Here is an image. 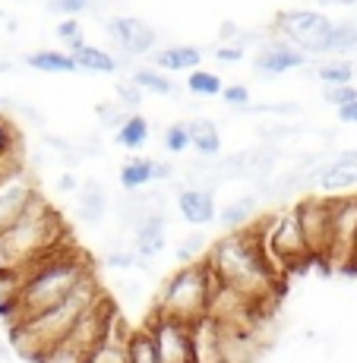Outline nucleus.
Segmentation results:
<instances>
[{
	"label": "nucleus",
	"instance_id": "2eb2a0df",
	"mask_svg": "<svg viewBox=\"0 0 357 363\" xmlns=\"http://www.w3.org/2000/svg\"><path fill=\"white\" fill-rule=\"evenodd\" d=\"M177 208L184 215L187 225H209L215 221V193L212 186H187V190L177 193Z\"/></svg>",
	"mask_w": 357,
	"mask_h": 363
},
{
	"label": "nucleus",
	"instance_id": "f3484780",
	"mask_svg": "<svg viewBox=\"0 0 357 363\" xmlns=\"http://www.w3.org/2000/svg\"><path fill=\"white\" fill-rule=\"evenodd\" d=\"M70 57H73L76 69H86V73H114V69H117L114 54H108L104 48L86 45L82 38L70 45Z\"/></svg>",
	"mask_w": 357,
	"mask_h": 363
},
{
	"label": "nucleus",
	"instance_id": "6e6552de",
	"mask_svg": "<svg viewBox=\"0 0 357 363\" xmlns=\"http://www.w3.org/2000/svg\"><path fill=\"white\" fill-rule=\"evenodd\" d=\"M323 265L339 272L357 269V196H332L329 250Z\"/></svg>",
	"mask_w": 357,
	"mask_h": 363
},
{
	"label": "nucleus",
	"instance_id": "dca6fc26",
	"mask_svg": "<svg viewBox=\"0 0 357 363\" xmlns=\"http://www.w3.org/2000/svg\"><path fill=\"white\" fill-rule=\"evenodd\" d=\"M317 184L326 193H341V190L357 186V152H345L335 162L323 164L317 174Z\"/></svg>",
	"mask_w": 357,
	"mask_h": 363
},
{
	"label": "nucleus",
	"instance_id": "4be33fe9",
	"mask_svg": "<svg viewBox=\"0 0 357 363\" xmlns=\"http://www.w3.org/2000/svg\"><path fill=\"white\" fill-rule=\"evenodd\" d=\"M104 208H108V190H104L98 180H86L79 190V215L82 221L95 225L104 218Z\"/></svg>",
	"mask_w": 357,
	"mask_h": 363
},
{
	"label": "nucleus",
	"instance_id": "1a4fd4ad",
	"mask_svg": "<svg viewBox=\"0 0 357 363\" xmlns=\"http://www.w3.org/2000/svg\"><path fill=\"white\" fill-rule=\"evenodd\" d=\"M275 29L300 54H326L329 35H332V19L317 10H291L275 19Z\"/></svg>",
	"mask_w": 357,
	"mask_h": 363
},
{
	"label": "nucleus",
	"instance_id": "49530a36",
	"mask_svg": "<svg viewBox=\"0 0 357 363\" xmlns=\"http://www.w3.org/2000/svg\"><path fill=\"white\" fill-rule=\"evenodd\" d=\"M319 6H354L357 0H317Z\"/></svg>",
	"mask_w": 357,
	"mask_h": 363
},
{
	"label": "nucleus",
	"instance_id": "37998d69",
	"mask_svg": "<svg viewBox=\"0 0 357 363\" xmlns=\"http://www.w3.org/2000/svg\"><path fill=\"white\" fill-rule=\"evenodd\" d=\"M339 121L341 123H357V101L345 104V108H339Z\"/></svg>",
	"mask_w": 357,
	"mask_h": 363
},
{
	"label": "nucleus",
	"instance_id": "6ab92c4d",
	"mask_svg": "<svg viewBox=\"0 0 357 363\" xmlns=\"http://www.w3.org/2000/svg\"><path fill=\"white\" fill-rule=\"evenodd\" d=\"M193 363H225L219 347V335L209 319L193 325Z\"/></svg>",
	"mask_w": 357,
	"mask_h": 363
},
{
	"label": "nucleus",
	"instance_id": "e433bc0d",
	"mask_svg": "<svg viewBox=\"0 0 357 363\" xmlns=\"http://www.w3.org/2000/svg\"><path fill=\"white\" fill-rule=\"evenodd\" d=\"M221 99H225L228 104H237V108H247L250 92H247V86H225L221 89Z\"/></svg>",
	"mask_w": 357,
	"mask_h": 363
},
{
	"label": "nucleus",
	"instance_id": "de8ad7c7",
	"mask_svg": "<svg viewBox=\"0 0 357 363\" xmlns=\"http://www.w3.org/2000/svg\"><path fill=\"white\" fill-rule=\"evenodd\" d=\"M0 69H6V64H4V60H0Z\"/></svg>",
	"mask_w": 357,
	"mask_h": 363
},
{
	"label": "nucleus",
	"instance_id": "20e7f679",
	"mask_svg": "<svg viewBox=\"0 0 357 363\" xmlns=\"http://www.w3.org/2000/svg\"><path fill=\"white\" fill-rule=\"evenodd\" d=\"M67 240L70 237H67L60 212H54V208L38 196L35 206L10 228V231L0 234V272L23 269V265L54 253L57 247H64Z\"/></svg>",
	"mask_w": 357,
	"mask_h": 363
},
{
	"label": "nucleus",
	"instance_id": "393cba45",
	"mask_svg": "<svg viewBox=\"0 0 357 363\" xmlns=\"http://www.w3.org/2000/svg\"><path fill=\"white\" fill-rule=\"evenodd\" d=\"M127 363H158L155 345L149 338V329H133L127 335Z\"/></svg>",
	"mask_w": 357,
	"mask_h": 363
},
{
	"label": "nucleus",
	"instance_id": "cd10ccee",
	"mask_svg": "<svg viewBox=\"0 0 357 363\" xmlns=\"http://www.w3.org/2000/svg\"><path fill=\"white\" fill-rule=\"evenodd\" d=\"M133 86L143 89V92H155V95H171L174 92L171 79H167L162 69H149V67H143V69L133 73Z\"/></svg>",
	"mask_w": 357,
	"mask_h": 363
},
{
	"label": "nucleus",
	"instance_id": "ea45409f",
	"mask_svg": "<svg viewBox=\"0 0 357 363\" xmlns=\"http://www.w3.org/2000/svg\"><path fill=\"white\" fill-rule=\"evenodd\" d=\"M89 6V0H51V10H57V13H82Z\"/></svg>",
	"mask_w": 357,
	"mask_h": 363
},
{
	"label": "nucleus",
	"instance_id": "5701e85b",
	"mask_svg": "<svg viewBox=\"0 0 357 363\" xmlns=\"http://www.w3.org/2000/svg\"><path fill=\"white\" fill-rule=\"evenodd\" d=\"M187 133H190V145L199 155H219L221 152V136H219V127H215L212 121H206V117H199V121H190L187 123Z\"/></svg>",
	"mask_w": 357,
	"mask_h": 363
},
{
	"label": "nucleus",
	"instance_id": "c85d7f7f",
	"mask_svg": "<svg viewBox=\"0 0 357 363\" xmlns=\"http://www.w3.org/2000/svg\"><path fill=\"white\" fill-rule=\"evenodd\" d=\"M187 89L196 95V99H215V95H221V79L215 73H209V69H193L190 76H187Z\"/></svg>",
	"mask_w": 357,
	"mask_h": 363
},
{
	"label": "nucleus",
	"instance_id": "39448f33",
	"mask_svg": "<svg viewBox=\"0 0 357 363\" xmlns=\"http://www.w3.org/2000/svg\"><path fill=\"white\" fill-rule=\"evenodd\" d=\"M212 288H215V278L206 262L184 265V269H177L165 281L162 294L155 300V316L174 319V323H184V325L202 323L209 310Z\"/></svg>",
	"mask_w": 357,
	"mask_h": 363
},
{
	"label": "nucleus",
	"instance_id": "58836bf2",
	"mask_svg": "<svg viewBox=\"0 0 357 363\" xmlns=\"http://www.w3.org/2000/svg\"><path fill=\"white\" fill-rule=\"evenodd\" d=\"M215 57H219L221 64H237V60L243 57V45H221L219 51H215Z\"/></svg>",
	"mask_w": 357,
	"mask_h": 363
},
{
	"label": "nucleus",
	"instance_id": "aec40b11",
	"mask_svg": "<svg viewBox=\"0 0 357 363\" xmlns=\"http://www.w3.org/2000/svg\"><path fill=\"white\" fill-rule=\"evenodd\" d=\"M215 218L221 221V228L231 231H243L256 221V196H241V199H231L225 208H221Z\"/></svg>",
	"mask_w": 357,
	"mask_h": 363
},
{
	"label": "nucleus",
	"instance_id": "423d86ee",
	"mask_svg": "<svg viewBox=\"0 0 357 363\" xmlns=\"http://www.w3.org/2000/svg\"><path fill=\"white\" fill-rule=\"evenodd\" d=\"M117 319H121V313L114 310L108 294H101L76 319V325L67 332V338L60 341L54 351H48L38 363H86L98 347L104 345V338H108L111 329L117 325Z\"/></svg>",
	"mask_w": 357,
	"mask_h": 363
},
{
	"label": "nucleus",
	"instance_id": "473e14b6",
	"mask_svg": "<svg viewBox=\"0 0 357 363\" xmlns=\"http://www.w3.org/2000/svg\"><path fill=\"white\" fill-rule=\"evenodd\" d=\"M165 149L180 155V152L190 149V133H187V123H171L165 130Z\"/></svg>",
	"mask_w": 357,
	"mask_h": 363
},
{
	"label": "nucleus",
	"instance_id": "f704fd0d",
	"mask_svg": "<svg viewBox=\"0 0 357 363\" xmlns=\"http://www.w3.org/2000/svg\"><path fill=\"white\" fill-rule=\"evenodd\" d=\"M326 101H332V104H339V108H345V104L357 101V89H354V86H329Z\"/></svg>",
	"mask_w": 357,
	"mask_h": 363
},
{
	"label": "nucleus",
	"instance_id": "4468645a",
	"mask_svg": "<svg viewBox=\"0 0 357 363\" xmlns=\"http://www.w3.org/2000/svg\"><path fill=\"white\" fill-rule=\"evenodd\" d=\"M307 60V54H300L297 48H291L288 41H269V45L263 48L260 54H256V73L265 76V79H272V76H282L288 73V69L300 67Z\"/></svg>",
	"mask_w": 357,
	"mask_h": 363
},
{
	"label": "nucleus",
	"instance_id": "412c9836",
	"mask_svg": "<svg viewBox=\"0 0 357 363\" xmlns=\"http://www.w3.org/2000/svg\"><path fill=\"white\" fill-rule=\"evenodd\" d=\"M127 325H123V316L117 319V325L111 329V335L104 338V345L89 357L86 363H127Z\"/></svg>",
	"mask_w": 357,
	"mask_h": 363
},
{
	"label": "nucleus",
	"instance_id": "a18cd8bd",
	"mask_svg": "<svg viewBox=\"0 0 357 363\" xmlns=\"http://www.w3.org/2000/svg\"><path fill=\"white\" fill-rule=\"evenodd\" d=\"M57 186H60V190H67V193H70V190H76V177H73V174H64Z\"/></svg>",
	"mask_w": 357,
	"mask_h": 363
},
{
	"label": "nucleus",
	"instance_id": "79ce46f5",
	"mask_svg": "<svg viewBox=\"0 0 357 363\" xmlns=\"http://www.w3.org/2000/svg\"><path fill=\"white\" fill-rule=\"evenodd\" d=\"M98 114H101V121L108 123V127H121V123L127 121V117H123L117 108H104V104H101V108H98Z\"/></svg>",
	"mask_w": 357,
	"mask_h": 363
},
{
	"label": "nucleus",
	"instance_id": "f257e3e1",
	"mask_svg": "<svg viewBox=\"0 0 357 363\" xmlns=\"http://www.w3.org/2000/svg\"><path fill=\"white\" fill-rule=\"evenodd\" d=\"M89 275H92L89 262L67 240L64 247L23 265V269L4 272L6 288H4V300H0V313H4V319L10 325L29 323L45 310L57 306L64 297H70Z\"/></svg>",
	"mask_w": 357,
	"mask_h": 363
},
{
	"label": "nucleus",
	"instance_id": "f03ea898",
	"mask_svg": "<svg viewBox=\"0 0 357 363\" xmlns=\"http://www.w3.org/2000/svg\"><path fill=\"white\" fill-rule=\"evenodd\" d=\"M202 262L209 265L215 281L237 291L260 313L269 310L275 303L278 291H282V275L265 259L256 221L250 228H243V231H231L225 237H219L206 250V259Z\"/></svg>",
	"mask_w": 357,
	"mask_h": 363
},
{
	"label": "nucleus",
	"instance_id": "bb28decb",
	"mask_svg": "<svg viewBox=\"0 0 357 363\" xmlns=\"http://www.w3.org/2000/svg\"><path fill=\"white\" fill-rule=\"evenodd\" d=\"M29 67L41 69V73H76L73 57L64 51H35L29 57Z\"/></svg>",
	"mask_w": 357,
	"mask_h": 363
},
{
	"label": "nucleus",
	"instance_id": "4c0bfd02",
	"mask_svg": "<svg viewBox=\"0 0 357 363\" xmlns=\"http://www.w3.org/2000/svg\"><path fill=\"white\" fill-rule=\"evenodd\" d=\"M104 262L111 265V269H133V265H136V253H121V250H114V253H108L104 256Z\"/></svg>",
	"mask_w": 357,
	"mask_h": 363
},
{
	"label": "nucleus",
	"instance_id": "a19ab883",
	"mask_svg": "<svg viewBox=\"0 0 357 363\" xmlns=\"http://www.w3.org/2000/svg\"><path fill=\"white\" fill-rule=\"evenodd\" d=\"M57 35H60V38H64V41H70V45L82 38L79 23H76V19H67V23H60V26H57Z\"/></svg>",
	"mask_w": 357,
	"mask_h": 363
},
{
	"label": "nucleus",
	"instance_id": "c756f323",
	"mask_svg": "<svg viewBox=\"0 0 357 363\" xmlns=\"http://www.w3.org/2000/svg\"><path fill=\"white\" fill-rule=\"evenodd\" d=\"M357 51V26L351 23H332V35H329V48L326 54H348Z\"/></svg>",
	"mask_w": 357,
	"mask_h": 363
},
{
	"label": "nucleus",
	"instance_id": "ddd939ff",
	"mask_svg": "<svg viewBox=\"0 0 357 363\" xmlns=\"http://www.w3.org/2000/svg\"><path fill=\"white\" fill-rule=\"evenodd\" d=\"M165 237H167V218L162 208L149 212L143 221L136 225V237H133V253L136 259H152L165 250Z\"/></svg>",
	"mask_w": 357,
	"mask_h": 363
},
{
	"label": "nucleus",
	"instance_id": "9d476101",
	"mask_svg": "<svg viewBox=\"0 0 357 363\" xmlns=\"http://www.w3.org/2000/svg\"><path fill=\"white\" fill-rule=\"evenodd\" d=\"M300 221V234H304L310 262H323L329 250V221H332V199L326 196H307L304 202L294 206Z\"/></svg>",
	"mask_w": 357,
	"mask_h": 363
},
{
	"label": "nucleus",
	"instance_id": "72a5a7b5",
	"mask_svg": "<svg viewBox=\"0 0 357 363\" xmlns=\"http://www.w3.org/2000/svg\"><path fill=\"white\" fill-rule=\"evenodd\" d=\"M16 152H19L16 133H13V127H10V121H6V117H0V158L16 155Z\"/></svg>",
	"mask_w": 357,
	"mask_h": 363
},
{
	"label": "nucleus",
	"instance_id": "7c9ffc66",
	"mask_svg": "<svg viewBox=\"0 0 357 363\" xmlns=\"http://www.w3.org/2000/svg\"><path fill=\"white\" fill-rule=\"evenodd\" d=\"M319 79L326 82V86H351V76H354V67L348 64V60H329L317 69Z\"/></svg>",
	"mask_w": 357,
	"mask_h": 363
},
{
	"label": "nucleus",
	"instance_id": "c9c22d12",
	"mask_svg": "<svg viewBox=\"0 0 357 363\" xmlns=\"http://www.w3.org/2000/svg\"><path fill=\"white\" fill-rule=\"evenodd\" d=\"M117 101H121L123 108H139V101H143V89H136L133 82H121V86H117Z\"/></svg>",
	"mask_w": 357,
	"mask_h": 363
},
{
	"label": "nucleus",
	"instance_id": "a211bd4d",
	"mask_svg": "<svg viewBox=\"0 0 357 363\" xmlns=\"http://www.w3.org/2000/svg\"><path fill=\"white\" fill-rule=\"evenodd\" d=\"M199 60H202V51L193 45H171L155 54V67L167 69V73H184V69L193 73L199 67Z\"/></svg>",
	"mask_w": 357,
	"mask_h": 363
},
{
	"label": "nucleus",
	"instance_id": "c03bdc74",
	"mask_svg": "<svg viewBox=\"0 0 357 363\" xmlns=\"http://www.w3.org/2000/svg\"><path fill=\"white\" fill-rule=\"evenodd\" d=\"M171 164H165V162H152V180H167L171 177Z\"/></svg>",
	"mask_w": 357,
	"mask_h": 363
},
{
	"label": "nucleus",
	"instance_id": "2f4dec72",
	"mask_svg": "<svg viewBox=\"0 0 357 363\" xmlns=\"http://www.w3.org/2000/svg\"><path fill=\"white\" fill-rule=\"evenodd\" d=\"M206 250H209V247H206V234L196 231V234H190V237H187V240L177 247V259L184 262V265L202 262V259H196V256H206Z\"/></svg>",
	"mask_w": 357,
	"mask_h": 363
},
{
	"label": "nucleus",
	"instance_id": "7ed1b4c3",
	"mask_svg": "<svg viewBox=\"0 0 357 363\" xmlns=\"http://www.w3.org/2000/svg\"><path fill=\"white\" fill-rule=\"evenodd\" d=\"M98 297H101V288H98L95 275H89L86 281H82L70 297L60 300L57 306L45 310L41 316L29 319V323L10 325V345L16 347L23 357L38 363L48 351H54V347L67 338V332L76 325V319H79Z\"/></svg>",
	"mask_w": 357,
	"mask_h": 363
},
{
	"label": "nucleus",
	"instance_id": "a878e982",
	"mask_svg": "<svg viewBox=\"0 0 357 363\" xmlns=\"http://www.w3.org/2000/svg\"><path fill=\"white\" fill-rule=\"evenodd\" d=\"M145 184H152V158H130L121 167V186L123 190H143Z\"/></svg>",
	"mask_w": 357,
	"mask_h": 363
},
{
	"label": "nucleus",
	"instance_id": "0eeeda50",
	"mask_svg": "<svg viewBox=\"0 0 357 363\" xmlns=\"http://www.w3.org/2000/svg\"><path fill=\"white\" fill-rule=\"evenodd\" d=\"M260 231V243L269 265L285 275V272H297L300 265L310 262V253H307L304 234H300V221L294 208H285V212L265 218L263 225H256Z\"/></svg>",
	"mask_w": 357,
	"mask_h": 363
},
{
	"label": "nucleus",
	"instance_id": "f8f14e48",
	"mask_svg": "<svg viewBox=\"0 0 357 363\" xmlns=\"http://www.w3.org/2000/svg\"><path fill=\"white\" fill-rule=\"evenodd\" d=\"M108 32H111V38L117 41V48H121L123 54H130V57H143V54H149L152 48H155V29L139 16L111 19Z\"/></svg>",
	"mask_w": 357,
	"mask_h": 363
},
{
	"label": "nucleus",
	"instance_id": "b1692460",
	"mask_svg": "<svg viewBox=\"0 0 357 363\" xmlns=\"http://www.w3.org/2000/svg\"><path fill=\"white\" fill-rule=\"evenodd\" d=\"M149 139V121L139 114H127V121L117 127V145L123 149H143Z\"/></svg>",
	"mask_w": 357,
	"mask_h": 363
},
{
	"label": "nucleus",
	"instance_id": "9b49d317",
	"mask_svg": "<svg viewBox=\"0 0 357 363\" xmlns=\"http://www.w3.org/2000/svg\"><path fill=\"white\" fill-rule=\"evenodd\" d=\"M145 329H149V338L155 345L158 363H193V325L152 316Z\"/></svg>",
	"mask_w": 357,
	"mask_h": 363
}]
</instances>
